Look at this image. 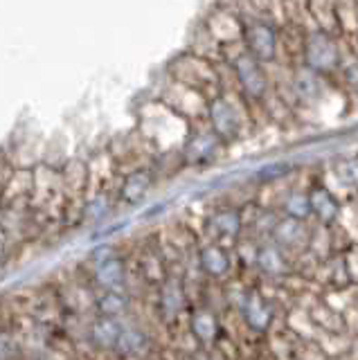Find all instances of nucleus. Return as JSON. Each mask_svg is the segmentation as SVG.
Instances as JSON below:
<instances>
[{
	"mask_svg": "<svg viewBox=\"0 0 358 360\" xmlns=\"http://www.w3.org/2000/svg\"><path fill=\"white\" fill-rule=\"evenodd\" d=\"M172 77H174V82L198 90V93L205 95L207 99L219 95V86H221L219 72L205 56H200L196 52L176 56L172 61Z\"/></svg>",
	"mask_w": 358,
	"mask_h": 360,
	"instance_id": "obj_1",
	"label": "nucleus"
},
{
	"mask_svg": "<svg viewBox=\"0 0 358 360\" xmlns=\"http://www.w3.org/2000/svg\"><path fill=\"white\" fill-rule=\"evenodd\" d=\"M207 120L210 129L219 135L221 142H230L241 133V115L237 104L228 95H217L207 101Z\"/></svg>",
	"mask_w": 358,
	"mask_h": 360,
	"instance_id": "obj_2",
	"label": "nucleus"
},
{
	"mask_svg": "<svg viewBox=\"0 0 358 360\" xmlns=\"http://www.w3.org/2000/svg\"><path fill=\"white\" fill-rule=\"evenodd\" d=\"M302 52H305V61L307 68L320 72H331L335 65H338V48H335L333 39L329 37V32L316 30L311 32L305 45H302Z\"/></svg>",
	"mask_w": 358,
	"mask_h": 360,
	"instance_id": "obj_3",
	"label": "nucleus"
},
{
	"mask_svg": "<svg viewBox=\"0 0 358 360\" xmlns=\"http://www.w3.org/2000/svg\"><path fill=\"white\" fill-rule=\"evenodd\" d=\"M234 77H237V84L241 86L243 95L250 99H262L268 93V82L264 75L262 61H257L250 52H241L232 63Z\"/></svg>",
	"mask_w": 358,
	"mask_h": 360,
	"instance_id": "obj_4",
	"label": "nucleus"
},
{
	"mask_svg": "<svg viewBox=\"0 0 358 360\" xmlns=\"http://www.w3.org/2000/svg\"><path fill=\"white\" fill-rule=\"evenodd\" d=\"M243 45L257 61H271L277 54V34L268 22L255 20L243 25Z\"/></svg>",
	"mask_w": 358,
	"mask_h": 360,
	"instance_id": "obj_5",
	"label": "nucleus"
},
{
	"mask_svg": "<svg viewBox=\"0 0 358 360\" xmlns=\"http://www.w3.org/2000/svg\"><path fill=\"white\" fill-rule=\"evenodd\" d=\"M219 135L207 129H194L192 133H187V138L183 142V160L189 165H200L207 162L217 155L219 151Z\"/></svg>",
	"mask_w": 358,
	"mask_h": 360,
	"instance_id": "obj_6",
	"label": "nucleus"
},
{
	"mask_svg": "<svg viewBox=\"0 0 358 360\" xmlns=\"http://www.w3.org/2000/svg\"><path fill=\"white\" fill-rule=\"evenodd\" d=\"M93 262H95L93 279L99 288H120L124 284L127 266L122 262V257L108 252V250H106V255H102V250H99L97 255L93 252Z\"/></svg>",
	"mask_w": 358,
	"mask_h": 360,
	"instance_id": "obj_7",
	"label": "nucleus"
},
{
	"mask_svg": "<svg viewBox=\"0 0 358 360\" xmlns=\"http://www.w3.org/2000/svg\"><path fill=\"white\" fill-rule=\"evenodd\" d=\"M207 34L215 41L221 43H234L237 39L243 37V25L237 18V14L230 9H219L210 16L207 20Z\"/></svg>",
	"mask_w": 358,
	"mask_h": 360,
	"instance_id": "obj_8",
	"label": "nucleus"
},
{
	"mask_svg": "<svg viewBox=\"0 0 358 360\" xmlns=\"http://www.w3.org/2000/svg\"><path fill=\"white\" fill-rule=\"evenodd\" d=\"M151 183H153L151 169H147V167L133 169V172L127 174L124 180H122V185H120V198L124 200V202H138L149 191Z\"/></svg>",
	"mask_w": 358,
	"mask_h": 360,
	"instance_id": "obj_9",
	"label": "nucleus"
},
{
	"mask_svg": "<svg viewBox=\"0 0 358 360\" xmlns=\"http://www.w3.org/2000/svg\"><path fill=\"white\" fill-rule=\"evenodd\" d=\"M122 333V326L115 322V318H99L91 324V329H88V338H91V342L99 349H113L117 345V338Z\"/></svg>",
	"mask_w": 358,
	"mask_h": 360,
	"instance_id": "obj_10",
	"label": "nucleus"
},
{
	"mask_svg": "<svg viewBox=\"0 0 358 360\" xmlns=\"http://www.w3.org/2000/svg\"><path fill=\"white\" fill-rule=\"evenodd\" d=\"M97 313L102 315V318H120L122 313L127 311L129 307V300L124 292H120L117 288H104L102 295L97 297Z\"/></svg>",
	"mask_w": 358,
	"mask_h": 360,
	"instance_id": "obj_11",
	"label": "nucleus"
},
{
	"mask_svg": "<svg viewBox=\"0 0 358 360\" xmlns=\"http://www.w3.org/2000/svg\"><path fill=\"white\" fill-rule=\"evenodd\" d=\"M295 93L302 101H316L320 97V79L318 72L311 70V68H302V70L295 72Z\"/></svg>",
	"mask_w": 358,
	"mask_h": 360,
	"instance_id": "obj_12",
	"label": "nucleus"
},
{
	"mask_svg": "<svg viewBox=\"0 0 358 360\" xmlns=\"http://www.w3.org/2000/svg\"><path fill=\"white\" fill-rule=\"evenodd\" d=\"M147 347H149V338L140 329H122L115 345L117 352L124 356H138L142 352H147Z\"/></svg>",
	"mask_w": 358,
	"mask_h": 360,
	"instance_id": "obj_13",
	"label": "nucleus"
},
{
	"mask_svg": "<svg viewBox=\"0 0 358 360\" xmlns=\"http://www.w3.org/2000/svg\"><path fill=\"white\" fill-rule=\"evenodd\" d=\"M200 266L210 275H223L230 268V259L219 245H207L200 252Z\"/></svg>",
	"mask_w": 358,
	"mask_h": 360,
	"instance_id": "obj_14",
	"label": "nucleus"
},
{
	"mask_svg": "<svg viewBox=\"0 0 358 360\" xmlns=\"http://www.w3.org/2000/svg\"><path fill=\"white\" fill-rule=\"evenodd\" d=\"M311 210H316V214L322 221H331L335 219V212H338V205H335L333 196L329 194L327 189H316L309 198Z\"/></svg>",
	"mask_w": 358,
	"mask_h": 360,
	"instance_id": "obj_15",
	"label": "nucleus"
},
{
	"mask_svg": "<svg viewBox=\"0 0 358 360\" xmlns=\"http://www.w3.org/2000/svg\"><path fill=\"white\" fill-rule=\"evenodd\" d=\"M160 309L167 318H174V315L183 309V290L176 281H170L165 284L162 292H160Z\"/></svg>",
	"mask_w": 358,
	"mask_h": 360,
	"instance_id": "obj_16",
	"label": "nucleus"
},
{
	"mask_svg": "<svg viewBox=\"0 0 358 360\" xmlns=\"http://www.w3.org/2000/svg\"><path fill=\"white\" fill-rule=\"evenodd\" d=\"M239 225H241V219L237 212L232 210H223V212H217L215 217L210 219V228L215 230L217 234H228V236H234L239 232Z\"/></svg>",
	"mask_w": 358,
	"mask_h": 360,
	"instance_id": "obj_17",
	"label": "nucleus"
},
{
	"mask_svg": "<svg viewBox=\"0 0 358 360\" xmlns=\"http://www.w3.org/2000/svg\"><path fill=\"white\" fill-rule=\"evenodd\" d=\"M286 212L290 214L293 219H305L307 214L311 212V202L307 196H300V194H290L286 200Z\"/></svg>",
	"mask_w": 358,
	"mask_h": 360,
	"instance_id": "obj_18",
	"label": "nucleus"
},
{
	"mask_svg": "<svg viewBox=\"0 0 358 360\" xmlns=\"http://www.w3.org/2000/svg\"><path fill=\"white\" fill-rule=\"evenodd\" d=\"M192 329L198 338H203V340H207V338L215 335V320H212L210 313H196L194 315V322H192Z\"/></svg>",
	"mask_w": 358,
	"mask_h": 360,
	"instance_id": "obj_19",
	"label": "nucleus"
},
{
	"mask_svg": "<svg viewBox=\"0 0 358 360\" xmlns=\"http://www.w3.org/2000/svg\"><path fill=\"white\" fill-rule=\"evenodd\" d=\"M302 228H300V223L295 219H288L284 221L282 225H279V241H284V243H293L298 236H300Z\"/></svg>",
	"mask_w": 358,
	"mask_h": 360,
	"instance_id": "obj_20",
	"label": "nucleus"
},
{
	"mask_svg": "<svg viewBox=\"0 0 358 360\" xmlns=\"http://www.w3.org/2000/svg\"><path fill=\"white\" fill-rule=\"evenodd\" d=\"M338 172H340V178L347 180V183H358V158L354 160H345L338 165Z\"/></svg>",
	"mask_w": 358,
	"mask_h": 360,
	"instance_id": "obj_21",
	"label": "nucleus"
},
{
	"mask_svg": "<svg viewBox=\"0 0 358 360\" xmlns=\"http://www.w3.org/2000/svg\"><path fill=\"white\" fill-rule=\"evenodd\" d=\"M16 352V342L14 338L7 331H0V360H9Z\"/></svg>",
	"mask_w": 358,
	"mask_h": 360,
	"instance_id": "obj_22",
	"label": "nucleus"
},
{
	"mask_svg": "<svg viewBox=\"0 0 358 360\" xmlns=\"http://www.w3.org/2000/svg\"><path fill=\"white\" fill-rule=\"evenodd\" d=\"M345 77H347V82H350V86L358 90V63L347 65L345 68Z\"/></svg>",
	"mask_w": 358,
	"mask_h": 360,
	"instance_id": "obj_23",
	"label": "nucleus"
},
{
	"mask_svg": "<svg viewBox=\"0 0 358 360\" xmlns=\"http://www.w3.org/2000/svg\"><path fill=\"white\" fill-rule=\"evenodd\" d=\"M5 255H7V239H5V234L0 232V264H3Z\"/></svg>",
	"mask_w": 358,
	"mask_h": 360,
	"instance_id": "obj_24",
	"label": "nucleus"
}]
</instances>
